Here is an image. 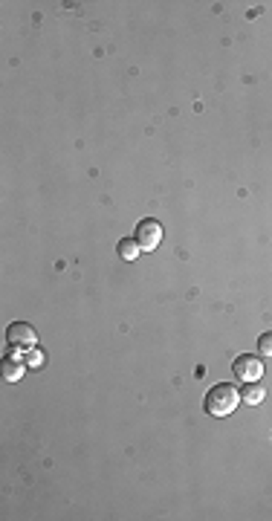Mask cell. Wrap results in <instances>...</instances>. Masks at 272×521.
<instances>
[{"mask_svg":"<svg viewBox=\"0 0 272 521\" xmlns=\"http://www.w3.org/2000/svg\"><path fill=\"white\" fill-rule=\"evenodd\" d=\"M241 403V391L229 383H217L206 391L203 397V408L211 414V417H229Z\"/></svg>","mask_w":272,"mask_h":521,"instance_id":"obj_1","label":"cell"},{"mask_svg":"<svg viewBox=\"0 0 272 521\" xmlns=\"http://www.w3.org/2000/svg\"><path fill=\"white\" fill-rule=\"evenodd\" d=\"M232 371H235V377H238L241 383H258V380L263 377V362H261V356H255V353H241V356H235V362H232Z\"/></svg>","mask_w":272,"mask_h":521,"instance_id":"obj_2","label":"cell"},{"mask_svg":"<svg viewBox=\"0 0 272 521\" xmlns=\"http://www.w3.org/2000/svg\"><path fill=\"white\" fill-rule=\"evenodd\" d=\"M134 241L139 243V249H142V252H153V249L162 243V226H159L153 218H145V221H139V223H136V229H134Z\"/></svg>","mask_w":272,"mask_h":521,"instance_id":"obj_3","label":"cell"},{"mask_svg":"<svg viewBox=\"0 0 272 521\" xmlns=\"http://www.w3.org/2000/svg\"><path fill=\"white\" fill-rule=\"evenodd\" d=\"M6 342H9V348H15L18 353H24V350H32V348L38 345V333H35L32 325L15 322V325H9V330H6Z\"/></svg>","mask_w":272,"mask_h":521,"instance_id":"obj_4","label":"cell"},{"mask_svg":"<svg viewBox=\"0 0 272 521\" xmlns=\"http://www.w3.org/2000/svg\"><path fill=\"white\" fill-rule=\"evenodd\" d=\"M24 368H26V359L24 353H15V348H9V353L4 356V377L9 383H18L24 377Z\"/></svg>","mask_w":272,"mask_h":521,"instance_id":"obj_5","label":"cell"},{"mask_svg":"<svg viewBox=\"0 0 272 521\" xmlns=\"http://www.w3.org/2000/svg\"><path fill=\"white\" fill-rule=\"evenodd\" d=\"M263 397H266V391H263L261 383H243V388H241V403H246V405H261Z\"/></svg>","mask_w":272,"mask_h":521,"instance_id":"obj_6","label":"cell"},{"mask_svg":"<svg viewBox=\"0 0 272 521\" xmlns=\"http://www.w3.org/2000/svg\"><path fill=\"white\" fill-rule=\"evenodd\" d=\"M116 252H119V258H122V260H136L142 249H139V243H136V241H134V235H131V238H122V241H119Z\"/></svg>","mask_w":272,"mask_h":521,"instance_id":"obj_7","label":"cell"},{"mask_svg":"<svg viewBox=\"0 0 272 521\" xmlns=\"http://www.w3.org/2000/svg\"><path fill=\"white\" fill-rule=\"evenodd\" d=\"M258 353H263V356H272V330L261 333V339H258Z\"/></svg>","mask_w":272,"mask_h":521,"instance_id":"obj_8","label":"cell"},{"mask_svg":"<svg viewBox=\"0 0 272 521\" xmlns=\"http://www.w3.org/2000/svg\"><path fill=\"white\" fill-rule=\"evenodd\" d=\"M24 359H26V365H29V368H38V365H44V350L32 348L29 353H24Z\"/></svg>","mask_w":272,"mask_h":521,"instance_id":"obj_9","label":"cell"}]
</instances>
